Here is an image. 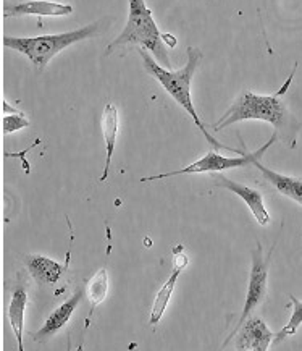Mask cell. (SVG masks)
<instances>
[{
  "label": "cell",
  "instance_id": "6da1fadb",
  "mask_svg": "<svg viewBox=\"0 0 302 351\" xmlns=\"http://www.w3.org/2000/svg\"><path fill=\"white\" fill-rule=\"evenodd\" d=\"M297 70V64L292 69L291 75L288 76L281 89L272 96H260L252 91H242L233 102L231 107L220 117V120L214 125V132H222L229 125L238 123V121L246 120H260L267 121L275 128V133L281 139L286 146L294 147L297 132H299L301 123L296 120V117L291 115L290 109L281 97L285 96L288 89L291 86L292 76Z\"/></svg>",
  "mask_w": 302,
  "mask_h": 351
},
{
  "label": "cell",
  "instance_id": "7a4b0ae2",
  "mask_svg": "<svg viewBox=\"0 0 302 351\" xmlns=\"http://www.w3.org/2000/svg\"><path fill=\"white\" fill-rule=\"evenodd\" d=\"M138 52H139V56L142 57L144 69L147 70V73L154 76V78L162 84V86H164L165 91L168 93L171 97H173V101H177V104H179L184 110H186V114H189V117H191L194 123H196V127L201 130L202 136L207 139V143L212 144L215 149H225V151L234 152V154H242L241 151L225 146V144L218 143L217 139L212 136V134L205 130V125L201 121L196 109H194L192 97H191V81H192L194 73H196V70L199 69V65H201V60H202L201 49L188 47L186 65L177 71H170V70L164 69V66H160L159 62H157L155 58H152L151 53H147V51L144 47H139Z\"/></svg>",
  "mask_w": 302,
  "mask_h": 351
},
{
  "label": "cell",
  "instance_id": "3957f363",
  "mask_svg": "<svg viewBox=\"0 0 302 351\" xmlns=\"http://www.w3.org/2000/svg\"><path fill=\"white\" fill-rule=\"evenodd\" d=\"M128 21L125 29L115 40L107 46L105 56H110L116 47L141 46L157 58V62L170 66V58L164 47V39L157 26L151 8H147L146 0H128Z\"/></svg>",
  "mask_w": 302,
  "mask_h": 351
},
{
  "label": "cell",
  "instance_id": "277c9868",
  "mask_svg": "<svg viewBox=\"0 0 302 351\" xmlns=\"http://www.w3.org/2000/svg\"><path fill=\"white\" fill-rule=\"evenodd\" d=\"M102 21H96L83 28L68 31V33L58 34H44L38 38H12V36H3V46L13 51L23 53L31 60V64L42 69L52 60L57 53L63 49L73 46L84 39H91L92 36L101 33Z\"/></svg>",
  "mask_w": 302,
  "mask_h": 351
},
{
  "label": "cell",
  "instance_id": "5b68a950",
  "mask_svg": "<svg viewBox=\"0 0 302 351\" xmlns=\"http://www.w3.org/2000/svg\"><path fill=\"white\" fill-rule=\"evenodd\" d=\"M278 134L273 133L272 138L268 139L267 143L264 144L262 147L254 152H242V154H238L236 157H228V156H220L218 152L210 151L207 152L204 157H201L199 160H196L194 164L188 165V167L175 170V172L168 173H159L152 175V177H142L141 182H155V180H165L171 177H178V175H197V173H214V172H225V170L229 169H244V167H252L255 159H260L265 152H267L268 147H272V144L277 141Z\"/></svg>",
  "mask_w": 302,
  "mask_h": 351
},
{
  "label": "cell",
  "instance_id": "8992f818",
  "mask_svg": "<svg viewBox=\"0 0 302 351\" xmlns=\"http://www.w3.org/2000/svg\"><path fill=\"white\" fill-rule=\"evenodd\" d=\"M277 246V245H275ZM275 246H272V250L268 251L267 256H264V250L260 246V243H255V247L252 250L251 253V259H252V265H251V278H249V287H247V295H246V301H244V309H242L240 321H238L234 330L229 334V337L225 340L223 348L229 345V341L233 340L234 334L240 328L242 324L246 322L247 317H251V314L254 313V309L259 306L267 296V283H268V269H270V263H272V256L275 251Z\"/></svg>",
  "mask_w": 302,
  "mask_h": 351
},
{
  "label": "cell",
  "instance_id": "52a82bcc",
  "mask_svg": "<svg viewBox=\"0 0 302 351\" xmlns=\"http://www.w3.org/2000/svg\"><path fill=\"white\" fill-rule=\"evenodd\" d=\"M233 339H236L234 341L236 350L265 351L273 343L275 334L260 317H247Z\"/></svg>",
  "mask_w": 302,
  "mask_h": 351
},
{
  "label": "cell",
  "instance_id": "ba28073f",
  "mask_svg": "<svg viewBox=\"0 0 302 351\" xmlns=\"http://www.w3.org/2000/svg\"><path fill=\"white\" fill-rule=\"evenodd\" d=\"M214 184L215 186L225 188V190L234 193L236 196H240L247 204V208L251 209V213L254 214V217L257 222H259V225L267 227L270 223V215L267 213V209H265L262 193L254 190V188L251 186H246V184L233 182V180L225 177V175H217V177L214 178Z\"/></svg>",
  "mask_w": 302,
  "mask_h": 351
},
{
  "label": "cell",
  "instance_id": "9c48e42d",
  "mask_svg": "<svg viewBox=\"0 0 302 351\" xmlns=\"http://www.w3.org/2000/svg\"><path fill=\"white\" fill-rule=\"evenodd\" d=\"M73 13V7L65 5V3L49 2V0H28L21 3L7 2L3 5V16H66Z\"/></svg>",
  "mask_w": 302,
  "mask_h": 351
},
{
  "label": "cell",
  "instance_id": "30bf717a",
  "mask_svg": "<svg viewBox=\"0 0 302 351\" xmlns=\"http://www.w3.org/2000/svg\"><path fill=\"white\" fill-rule=\"evenodd\" d=\"M83 296H84V290L83 288H78L71 298L66 300L65 303H62L57 309H53V311L49 314V317L46 319V322H44V326L40 327V330L34 334V341L42 343V341H46L51 339V337L55 335L58 330H62V328L66 326V322L70 321V317L73 316L76 306L79 304V301L83 300Z\"/></svg>",
  "mask_w": 302,
  "mask_h": 351
},
{
  "label": "cell",
  "instance_id": "8fae6325",
  "mask_svg": "<svg viewBox=\"0 0 302 351\" xmlns=\"http://www.w3.org/2000/svg\"><path fill=\"white\" fill-rule=\"evenodd\" d=\"M25 264L31 276L34 277V280L40 285H55L63 274L68 271L70 256L65 264H58L42 254H28L25 256Z\"/></svg>",
  "mask_w": 302,
  "mask_h": 351
},
{
  "label": "cell",
  "instance_id": "7c38bea8",
  "mask_svg": "<svg viewBox=\"0 0 302 351\" xmlns=\"http://www.w3.org/2000/svg\"><path fill=\"white\" fill-rule=\"evenodd\" d=\"M118 127H120V117L118 109L112 102H107L103 107V114L101 117V128L103 134V141H105V165H103V173L99 182H105L109 178L112 157H114L115 146H116V136H118Z\"/></svg>",
  "mask_w": 302,
  "mask_h": 351
},
{
  "label": "cell",
  "instance_id": "4fadbf2b",
  "mask_svg": "<svg viewBox=\"0 0 302 351\" xmlns=\"http://www.w3.org/2000/svg\"><path fill=\"white\" fill-rule=\"evenodd\" d=\"M252 167H255L260 173L264 175V178L272 184V186L278 193H281L283 196L290 197V199L296 201L297 204L302 206V178L290 177V175H281L275 170H270L260 162V159H255Z\"/></svg>",
  "mask_w": 302,
  "mask_h": 351
},
{
  "label": "cell",
  "instance_id": "5bb4252c",
  "mask_svg": "<svg viewBox=\"0 0 302 351\" xmlns=\"http://www.w3.org/2000/svg\"><path fill=\"white\" fill-rule=\"evenodd\" d=\"M189 261H188L186 254H177V259H175V267H173V271H171V276L168 277V280L164 283V287L160 288L159 293L155 295L154 304H152L151 319H149V322H151L152 326H155V324L160 322V319H162V316H164L166 306H168V303H170L171 295H173L175 285H177L179 274H181L183 269L186 267Z\"/></svg>",
  "mask_w": 302,
  "mask_h": 351
},
{
  "label": "cell",
  "instance_id": "9a60e30c",
  "mask_svg": "<svg viewBox=\"0 0 302 351\" xmlns=\"http://www.w3.org/2000/svg\"><path fill=\"white\" fill-rule=\"evenodd\" d=\"M28 304V291H26L25 283L18 282L12 290V300L8 304V321L15 332L18 340V350L23 351V327H25V311Z\"/></svg>",
  "mask_w": 302,
  "mask_h": 351
},
{
  "label": "cell",
  "instance_id": "2e32d148",
  "mask_svg": "<svg viewBox=\"0 0 302 351\" xmlns=\"http://www.w3.org/2000/svg\"><path fill=\"white\" fill-rule=\"evenodd\" d=\"M107 293H109V272H107V269H101L88 283V296L89 301H91V311H89L88 324L96 306L101 304L107 298Z\"/></svg>",
  "mask_w": 302,
  "mask_h": 351
},
{
  "label": "cell",
  "instance_id": "e0dca14e",
  "mask_svg": "<svg viewBox=\"0 0 302 351\" xmlns=\"http://www.w3.org/2000/svg\"><path fill=\"white\" fill-rule=\"evenodd\" d=\"M290 298L292 303V314H291L290 321H288L286 326L283 327L277 335H275L273 345H279L283 340H286L288 337L294 335L297 332V328H299L302 324V301L297 300L294 295H290Z\"/></svg>",
  "mask_w": 302,
  "mask_h": 351
},
{
  "label": "cell",
  "instance_id": "ac0fdd59",
  "mask_svg": "<svg viewBox=\"0 0 302 351\" xmlns=\"http://www.w3.org/2000/svg\"><path fill=\"white\" fill-rule=\"evenodd\" d=\"M31 121L26 119L23 112L20 114H12V115H5L3 117V134H12L18 132V130H23L26 127H29Z\"/></svg>",
  "mask_w": 302,
  "mask_h": 351
},
{
  "label": "cell",
  "instance_id": "d6986e66",
  "mask_svg": "<svg viewBox=\"0 0 302 351\" xmlns=\"http://www.w3.org/2000/svg\"><path fill=\"white\" fill-rule=\"evenodd\" d=\"M162 39H164V43H168L170 47H177V38H175V36L162 33Z\"/></svg>",
  "mask_w": 302,
  "mask_h": 351
},
{
  "label": "cell",
  "instance_id": "ffe728a7",
  "mask_svg": "<svg viewBox=\"0 0 302 351\" xmlns=\"http://www.w3.org/2000/svg\"><path fill=\"white\" fill-rule=\"evenodd\" d=\"M2 109H3V114H8V115H12V114H20V110L13 109V107H12L10 104H8L7 101L2 102Z\"/></svg>",
  "mask_w": 302,
  "mask_h": 351
}]
</instances>
